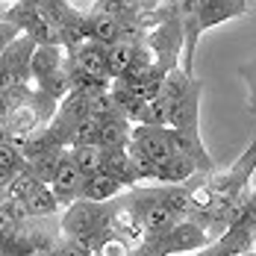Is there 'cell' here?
I'll return each instance as SVG.
<instances>
[{"label": "cell", "instance_id": "cell-1", "mask_svg": "<svg viewBox=\"0 0 256 256\" xmlns=\"http://www.w3.org/2000/svg\"><path fill=\"white\" fill-rule=\"evenodd\" d=\"M59 230H62V238H74V242H82L92 248L103 232L112 230V204L77 200L65 209Z\"/></svg>", "mask_w": 256, "mask_h": 256}, {"label": "cell", "instance_id": "cell-2", "mask_svg": "<svg viewBox=\"0 0 256 256\" xmlns=\"http://www.w3.org/2000/svg\"><path fill=\"white\" fill-rule=\"evenodd\" d=\"M254 248H256L254 230H248V227L236 224V227H230L224 236L212 238L204 250L188 254V256H244V254H250Z\"/></svg>", "mask_w": 256, "mask_h": 256}, {"label": "cell", "instance_id": "cell-3", "mask_svg": "<svg viewBox=\"0 0 256 256\" xmlns=\"http://www.w3.org/2000/svg\"><path fill=\"white\" fill-rule=\"evenodd\" d=\"M244 12H248L244 0H194V15H198L200 32L218 24H227L232 18H242Z\"/></svg>", "mask_w": 256, "mask_h": 256}, {"label": "cell", "instance_id": "cell-4", "mask_svg": "<svg viewBox=\"0 0 256 256\" xmlns=\"http://www.w3.org/2000/svg\"><path fill=\"white\" fill-rule=\"evenodd\" d=\"M71 56V62L77 65L82 74L98 77L103 82H112V71H109V48L98 44V42H86L80 44L77 50H65Z\"/></svg>", "mask_w": 256, "mask_h": 256}, {"label": "cell", "instance_id": "cell-5", "mask_svg": "<svg viewBox=\"0 0 256 256\" xmlns=\"http://www.w3.org/2000/svg\"><path fill=\"white\" fill-rule=\"evenodd\" d=\"M130 144L138 154H144L150 162H156V165H162L165 159L174 156L168 130H159V127H138V124H132V142Z\"/></svg>", "mask_w": 256, "mask_h": 256}, {"label": "cell", "instance_id": "cell-6", "mask_svg": "<svg viewBox=\"0 0 256 256\" xmlns=\"http://www.w3.org/2000/svg\"><path fill=\"white\" fill-rule=\"evenodd\" d=\"M80 188H82V174L77 171V165L71 162V156L65 150V156H62V162H59V168L50 180V192L56 194V200L68 209L71 204L80 200Z\"/></svg>", "mask_w": 256, "mask_h": 256}, {"label": "cell", "instance_id": "cell-7", "mask_svg": "<svg viewBox=\"0 0 256 256\" xmlns=\"http://www.w3.org/2000/svg\"><path fill=\"white\" fill-rule=\"evenodd\" d=\"M171 130L200 136V82L182 100L171 103Z\"/></svg>", "mask_w": 256, "mask_h": 256}, {"label": "cell", "instance_id": "cell-8", "mask_svg": "<svg viewBox=\"0 0 256 256\" xmlns=\"http://www.w3.org/2000/svg\"><path fill=\"white\" fill-rule=\"evenodd\" d=\"M124 182H118L109 174H92V177H82V188H80V200H88V204H112L124 194Z\"/></svg>", "mask_w": 256, "mask_h": 256}, {"label": "cell", "instance_id": "cell-9", "mask_svg": "<svg viewBox=\"0 0 256 256\" xmlns=\"http://www.w3.org/2000/svg\"><path fill=\"white\" fill-rule=\"evenodd\" d=\"M65 62H68L65 48H36V53H32V65H30L36 88L44 86L53 74H59V71L65 68Z\"/></svg>", "mask_w": 256, "mask_h": 256}, {"label": "cell", "instance_id": "cell-10", "mask_svg": "<svg viewBox=\"0 0 256 256\" xmlns=\"http://www.w3.org/2000/svg\"><path fill=\"white\" fill-rule=\"evenodd\" d=\"M159 204L165 206L171 215H177L180 221H188L194 212V194L188 186H154Z\"/></svg>", "mask_w": 256, "mask_h": 256}, {"label": "cell", "instance_id": "cell-11", "mask_svg": "<svg viewBox=\"0 0 256 256\" xmlns=\"http://www.w3.org/2000/svg\"><path fill=\"white\" fill-rule=\"evenodd\" d=\"M103 174L124 182L127 192L138 186V174H136V165H132L127 150H103Z\"/></svg>", "mask_w": 256, "mask_h": 256}, {"label": "cell", "instance_id": "cell-12", "mask_svg": "<svg viewBox=\"0 0 256 256\" xmlns=\"http://www.w3.org/2000/svg\"><path fill=\"white\" fill-rule=\"evenodd\" d=\"M198 174L194 162H188L186 156H171L159 165V174H156V186H188Z\"/></svg>", "mask_w": 256, "mask_h": 256}, {"label": "cell", "instance_id": "cell-13", "mask_svg": "<svg viewBox=\"0 0 256 256\" xmlns=\"http://www.w3.org/2000/svg\"><path fill=\"white\" fill-rule=\"evenodd\" d=\"M130 142H132V124L127 118H112V121L100 124L98 148H103V150H127Z\"/></svg>", "mask_w": 256, "mask_h": 256}, {"label": "cell", "instance_id": "cell-14", "mask_svg": "<svg viewBox=\"0 0 256 256\" xmlns=\"http://www.w3.org/2000/svg\"><path fill=\"white\" fill-rule=\"evenodd\" d=\"M0 21L18 26V30L26 36L32 26L42 21V9H38V3H30V0H15V3H9V6L3 9Z\"/></svg>", "mask_w": 256, "mask_h": 256}, {"label": "cell", "instance_id": "cell-15", "mask_svg": "<svg viewBox=\"0 0 256 256\" xmlns=\"http://www.w3.org/2000/svg\"><path fill=\"white\" fill-rule=\"evenodd\" d=\"M26 215H30V221H44V218H50L56 215L62 204L56 200V194L50 192V186H38L30 198H26Z\"/></svg>", "mask_w": 256, "mask_h": 256}, {"label": "cell", "instance_id": "cell-16", "mask_svg": "<svg viewBox=\"0 0 256 256\" xmlns=\"http://www.w3.org/2000/svg\"><path fill=\"white\" fill-rule=\"evenodd\" d=\"M132 124H138V127H159V130H168V127H171V103L165 100V98L144 103V106H142V112L132 118Z\"/></svg>", "mask_w": 256, "mask_h": 256}, {"label": "cell", "instance_id": "cell-17", "mask_svg": "<svg viewBox=\"0 0 256 256\" xmlns=\"http://www.w3.org/2000/svg\"><path fill=\"white\" fill-rule=\"evenodd\" d=\"M68 156H71V162L77 165V171L82 174V177H92V174H100L103 171V148H98V144L71 148Z\"/></svg>", "mask_w": 256, "mask_h": 256}, {"label": "cell", "instance_id": "cell-18", "mask_svg": "<svg viewBox=\"0 0 256 256\" xmlns=\"http://www.w3.org/2000/svg\"><path fill=\"white\" fill-rule=\"evenodd\" d=\"M136 56H138V48H136V44H127V42L112 44V48H109V71H112V80L124 77L130 68H132Z\"/></svg>", "mask_w": 256, "mask_h": 256}, {"label": "cell", "instance_id": "cell-19", "mask_svg": "<svg viewBox=\"0 0 256 256\" xmlns=\"http://www.w3.org/2000/svg\"><path fill=\"white\" fill-rule=\"evenodd\" d=\"M38 186H44V182H38V180L32 177L30 171H21L18 177L9 182V188H6V200H15V204H26V198L38 188Z\"/></svg>", "mask_w": 256, "mask_h": 256}, {"label": "cell", "instance_id": "cell-20", "mask_svg": "<svg viewBox=\"0 0 256 256\" xmlns=\"http://www.w3.org/2000/svg\"><path fill=\"white\" fill-rule=\"evenodd\" d=\"M98 138H100V124H98L94 118H82L77 127L71 130V144H68V150H71V148H88V144H98Z\"/></svg>", "mask_w": 256, "mask_h": 256}, {"label": "cell", "instance_id": "cell-21", "mask_svg": "<svg viewBox=\"0 0 256 256\" xmlns=\"http://www.w3.org/2000/svg\"><path fill=\"white\" fill-rule=\"evenodd\" d=\"M0 168L6 174H12V177H18L21 171H26V159H24L18 144H12V142H3L0 144Z\"/></svg>", "mask_w": 256, "mask_h": 256}, {"label": "cell", "instance_id": "cell-22", "mask_svg": "<svg viewBox=\"0 0 256 256\" xmlns=\"http://www.w3.org/2000/svg\"><path fill=\"white\" fill-rule=\"evenodd\" d=\"M53 256H94V250L82 242H74V238H59Z\"/></svg>", "mask_w": 256, "mask_h": 256}, {"label": "cell", "instance_id": "cell-23", "mask_svg": "<svg viewBox=\"0 0 256 256\" xmlns=\"http://www.w3.org/2000/svg\"><path fill=\"white\" fill-rule=\"evenodd\" d=\"M238 77L248 82V88H250V98H248V106H250V112H256V59L254 62H248V65H242L238 68Z\"/></svg>", "mask_w": 256, "mask_h": 256}, {"label": "cell", "instance_id": "cell-24", "mask_svg": "<svg viewBox=\"0 0 256 256\" xmlns=\"http://www.w3.org/2000/svg\"><path fill=\"white\" fill-rule=\"evenodd\" d=\"M21 36H24V32H21L18 26H12V24H6V21H0V53L6 50L9 44H15Z\"/></svg>", "mask_w": 256, "mask_h": 256}, {"label": "cell", "instance_id": "cell-25", "mask_svg": "<svg viewBox=\"0 0 256 256\" xmlns=\"http://www.w3.org/2000/svg\"><path fill=\"white\" fill-rule=\"evenodd\" d=\"M12 174H6V171H3V168H0V188H3V192H6V188H9V182H12Z\"/></svg>", "mask_w": 256, "mask_h": 256}, {"label": "cell", "instance_id": "cell-26", "mask_svg": "<svg viewBox=\"0 0 256 256\" xmlns=\"http://www.w3.org/2000/svg\"><path fill=\"white\" fill-rule=\"evenodd\" d=\"M3 142H9V132H6V127H3V121H0V144Z\"/></svg>", "mask_w": 256, "mask_h": 256}, {"label": "cell", "instance_id": "cell-27", "mask_svg": "<svg viewBox=\"0 0 256 256\" xmlns=\"http://www.w3.org/2000/svg\"><path fill=\"white\" fill-rule=\"evenodd\" d=\"M6 204V192H3V188H0V206Z\"/></svg>", "mask_w": 256, "mask_h": 256}, {"label": "cell", "instance_id": "cell-28", "mask_svg": "<svg viewBox=\"0 0 256 256\" xmlns=\"http://www.w3.org/2000/svg\"><path fill=\"white\" fill-rule=\"evenodd\" d=\"M244 256H256V248H254V250H250V254H244Z\"/></svg>", "mask_w": 256, "mask_h": 256}]
</instances>
